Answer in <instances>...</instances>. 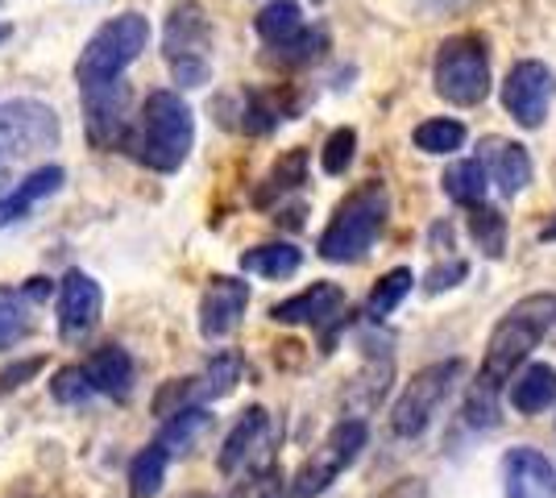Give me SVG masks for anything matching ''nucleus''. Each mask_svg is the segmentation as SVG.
<instances>
[{"instance_id": "7", "label": "nucleus", "mask_w": 556, "mask_h": 498, "mask_svg": "<svg viewBox=\"0 0 556 498\" xmlns=\"http://www.w3.org/2000/svg\"><path fill=\"white\" fill-rule=\"evenodd\" d=\"M366 440H370L366 420H341V424L332 427L325 440L312 449V457L295 470V477H291V498L325 495L328 486H332V482H337V477L345 474L349 465L362 457Z\"/></svg>"}, {"instance_id": "36", "label": "nucleus", "mask_w": 556, "mask_h": 498, "mask_svg": "<svg viewBox=\"0 0 556 498\" xmlns=\"http://www.w3.org/2000/svg\"><path fill=\"white\" fill-rule=\"evenodd\" d=\"M465 279V261H444V266H437L432 274H428V291H444V286H457Z\"/></svg>"}, {"instance_id": "35", "label": "nucleus", "mask_w": 556, "mask_h": 498, "mask_svg": "<svg viewBox=\"0 0 556 498\" xmlns=\"http://www.w3.org/2000/svg\"><path fill=\"white\" fill-rule=\"evenodd\" d=\"M42 370V357H25V361H13L9 370H0V391H17L25 382Z\"/></svg>"}, {"instance_id": "10", "label": "nucleus", "mask_w": 556, "mask_h": 498, "mask_svg": "<svg viewBox=\"0 0 556 498\" xmlns=\"http://www.w3.org/2000/svg\"><path fill=\"white\" fill-rule=\"evenodd\" d=\"M556 95V75L548 63H540V59H523V63H515L503 79V104H507V113L523 129H540L544 117H548V104H553Z\"/></svg>"}, {"instance_id": "14", "label": "nucleus", "mask_w": 556, "mask_h": 498, "mask_svg": "<svg viewBox=\"0 0 556 498\" xmlns=\"http://www.w3.org/2000/svg\"><path fill=\"white\" fill-rule=\"evenodd\" d=\"M503 490L507 498H556L553 461L535 449H510L503 457Z\"/></svg>"}, {"instance_id": "3", "label": "nucleus", "mask_w": 556, "mask_h": 498, "mask_svg": "<svg viewBox=\"0 0 556 498\" xmlns=\"http://www.w3.org/2000/svg\"><path fill=\"white\" fill-rule=\"evenodd\" d=\"M391 216V191L382 179H370L357 191H349L337 204V213L320 233V258L325 261H362L374 250L378 233Z\"/></svg>"}, {"instance_id": "31", "label": "nucleus", "mask_w": 556, "mask_h": 498, "mask_svg": "<svg viewBox=\"0 0 556 498\" xmlns=\"http://www.w3.org/2000/svg\"><path fill=\"white\" fill-rule=\"evenodd\" d=\"M325 47H328L325 29H303L300 38H291L287 47L270 50V54H266V63H275V67H300V63H312Z\"/></svg>"}, {"instance_id": "34", "label": "nucleus", "mask_w": 556, "mask_h": 498, "mask_svg": "<svg viewBox=\"0 0 556 498\" xmlns=\"http://www.w3.org/2000/svg\"><path fill=\"white\" fill-rule=\"evenodd\" d=\"M287 495H291V486H282V474L278 470H262V474L250 477L232 498H287Z\"/></svg>"}, {"instance_id": "20", "label": "nucleus", "mask_w": 556, "mask_h": 498, "mask_svg": "<svg viewBox=\"0 0 556 498\" xmlns=\"http://www.w3.org/2000/svg\"><path fill=\"white\" fill-rule=\"evenodd\" d=\"M556 399V370L548 361H532L515 386H510V407L519 411V416H540L544 407H553Z\"/></svg>"}, {"instance_id": "41", "label": "nucleus", "mask_w": 556, "mask_h": 498, "mask_svg": "<svg viewBox=\"0 0 556 498\" xmlns=\"http://www.w3.org/2000/svg\"><path fill=\"white\" fill-rule=\"evenodd\" d=\"M187 498H208V495H187Z\"/></svg>"}, {"instance_id": "32", "label": "nucleus", "mask_w": 556, "mask_h": 498, "mask_svg": "<svg viewBox=\"0 0 556 498\" xmlns=\"http://www.w3.org/2000/svg\"><path fill=\"white\" fill-rule=\"evenodd\" d=\"M357 158V133L353 129H332L328 133L325 150H320V166H325V175H345L349 166Z\"/></svg>"}, {"instance_id": "23", "label": "nucleus", "mask_w": 556, "mask_h": 498, "mask_svg": "<svg viewBox=\"0 0 556 498\" xmlns=\"http://www.w3.org/2000/svg\"><path fill=\"white\" fill-rule=\"evenodd\" d=\"M254 29H257V38L275 50V47H287L291 38H300L307 25H303V13L295 0H270V4L257 13Z\"/></svg>"}, {"instance_id": "29", "label": "nucleus", "mask_w": 556, "mask_h": 498, "mask_svg": "<svg viewBox=\"0 0 556 498\" xmlns=\"http://www.w3.org/2000/svg\"><path fill=\"white\" fill-rule=\"evenodd\" d=\"M412 142H416L424 154H453V150H462V142H465V125L448 117H432V120H424V125H416Z\"/></svg>"}, {"instance_id": "40", "label": "nucleus", "mask_w": 556, "mask_h": 498, "mask_svg": "<svg viewBox=\"0 0 556 498\" xmlns=\"http://www.w3.org/2000/svg\"><path fill=\"white\" fill-rule=\"evenodd\" d=\"M553 238H556V220L548 225V229H544V241H553Z\"/></svg>"}, {"instance_id": "22", "label": "nucleus", "mask_w": 556, "mask_h": 498, "mask_svg": "<svg viewBox=\"0 0 556 498\" xmlns=\"http://www.w3.org/2000/svg\"><path fill=\"white\" fill-rule=\"evenodd\" d=\"M208 424H212V416L204 411V407H184L179 416L166 420L154 445H159L166 457H187V452L195 449V440L208 432Z\"/></svg>"}, {"instance_id": "25", "label": "nucleus", "mask_w": 556, "mask_h": 498, "mask_svg": "<svg viewBox=\"0 0 556 498\" xmlns=\"http://www.w3.org/2000/svg\"><path fill=\"white\" fill-rule=\"evenodd\" d=\"M300 183H307V154L303 150H291V154H282L275 166H270V175L262 179V188H257L254 204H275V195L282 200L287 191H295Z\"/></svg>"}, {"instance_id": "30", "label": "nucleus", "mask_w": 556, "mask_h": 498, "mask_svg": "<svg viewBox=\"0 0 556 498\" xmlns=\"http://www.w3.org/2000/svg\"><path fill=\"white\" fill-rule=\"evenodd\" d=\"M469 238L478 241L482 254L503 258V250H507V216L498 213V208H473V216H469Z\"/></svg>"}, {"instance_id": "8", "label": "nucleus", "mask_w": 556, "mask_h": 498, "mask_svg": "<svg viewBox=\"0 0 556 498\" xmlns=\"http://www.w3.org/2000/svg\"><path fill=\"white\" fill-rule=\"evenodd\" d=\"M462 357L453 361H437V366H424L416 379L403 386V395L391 407V432L394 436H419L424 427L432 424V416L444 407V399L453 395V386L462 379Z\"/></svg>"}, {"instance_id": "21", "label": "nucleus", "mask_w": 556, "mask_h": 498, "mask_svg": "<svg viewBox=\"0 0 556 498\" xmlns=\"http://www.w3.org/2000/svg\"><path fill=\"white\" fill-rule=\"evenodd\" d=\"M303 266V254L291 245V241H275V245H257V250H245L241 254V270L245 274H257V279H291Z\"/></svg>"}, {"instance_id": "28", "label": "nucleus", "mask_w": 556, "mask_h": 498, "mask_svg": "<svg viewBox=\"0 0 556 498\" xmlns=\"http://www.w3.org/2000/svg\"><path fill=\"white\" fill-rule=\"evenodd\" d=\"M29 329H34V320H29V299H25L22 291L0 286V349L22 345L25 336H29Z\"/></svg>"}, {"instance_id": "1", "label": "nucleus", "mask_w": 556, "mask_h": 498, "mask_svg": "<svg viewBox=\"0 0 556 498\" xmlns=\"http://www.w3.org/2000/svg\"><path fill=\"white\" fill-rule=\"evenodd\" d=\"M195 145V113L179 92L159 88L141 100L134 129L125 138L129 158L141 163L146 170H159V175H175L187 163Z\"/></svg>"}, {"instance_id": "5", "label": "nucleus", "mask_w": 556, "mask_h": 498, "mask_svg": "<svg viewBox=\"0 0 556 498\" xmlns=\"http://www.w3.org/2000/svg\"><path fill=\"white\" fill-rule=\"evenodd\" d=\"M166 67L179 88H204L212 75V22L200 0L175 4L163 38Z\"/></svg>"}, {"instance_id": "19", "label": "nucleus", "mask_w": 556, "mask_h": 498, "mask_svg": "<svg viewBox=\"0 0 556 498\" xmlns=\"http://www.w3.org/2000/svg\"><path fill=\"white\" fill-rule=\"evenodd\" d=\"M88 370V382H92L96 395H109V399H129L134 395V382H138V366L134 357L125 354L121 345H109L84 366Z\"/></svg>"}, {"instance_id": "16", "label": "nucleus", "mask_w": 556, "mask_h": 498, "mask_svg": "<svg viewBox=\"0 0 556 498\" xmlns=\"http://www.w3.org/2000/svg\"><path fill=\"white\" fill-rule=\"evenodd\" d=\"M478 163L486 166L490 183L503 191V195H519V191L532 183V158L528 150L510 138H482L478 145Z\"/></svg>"}, {"instance_id": "12", "label": "nucleus", "mask_w": 556, "mask_h": 498, "mask_svg": "<svg viewBox=\"0 0 556 498\" xmlns=\"http://www.w3.org/2000/svg\"><path fill=\"white\" fill-rule=\"evenodd\" d=\"M84 108H88V138H92L96 150H113V145L125 150V138H129V129H134V117H129V88H125V84H113V88L84 92Z\"/></svg>"}, {"instance_id": "15", "label": "nucleus", "mask_w": 556, "mask_h": 498, "mask_svg": "<svg viewBox=\"0 0 556 498\" xmlns=\"http://www.w3.org/2000/svg\"><path fill=\"white\" fill-rule=\"evenodd\" d=\"M345 308V291L337 283H312L307 291L300 295H291V299H282L270 308V320L278 324H332L337 316Z\"/></svg>"}, {"instance_id": "13", "label": "nucleus", "mask_w": 556, "mask_h": 498, "mask_svg": "<svg viewBox=\"0 0 556 498\" xmlns=\"http://www.w3.org/2000/svg\"><path fill=\"white\" fill-rule=\"evenodd\" d=\"M245 308H250V286L241 279H229V274H216L204 286V295H200V332H204V341L229 336L241 324Z\"/></svg>"}, {"instance_id": "26", "label": "nucleus", "mask_w": 556, "mask_h": 498, "mask_svg": "<svg viewBox=\"0 0 556 498\" xmlns=\"http://www.w3.org/2000/svg\"><path fill=\"white\" fill-rule=\"evenodd\" d=\"M166 465H170V457L159 445L141 449L129 465V498H159L166 482Z\"/></svg>"}, {"instance_id": "37", "label": "nucleus", "mask_w": 556, "mask_h": 498, "mask_svg": "<svg viewBox=\"0 0 556 498\" xmlns=\"http://www.w3.org/2000/svg\"><path fill=\"white\" fill-rule=\"evenodd\" d=\"M378 498H428V486L419 477H399L391 490H382Z\"/></svg>"}, {"instance_id": "11", "label": "nucleus", "mask_w": 556, "mask_h": 498, "mask_svg": "<svg viewBox=\"0 0 556 498\" xmlns=\"http://www.w3.org/2000/svg\"><path fill=\"white\" fill-rule=\"evenodd\" d=\"M100 316H104V291H100V283H96L92 274H84V270H71L67 279L59 283V336L67 345H75V341H84L100 324Z\"/></svg>"}, {"instance_id": "27", "label": "nucleus", "mask_w": 556, "mask_h": 498, "mask_svg": "<svg viewBox=\"0 0 556 498\" xmlns=\"http://www.w3.org/2000/svg\"><path fill=\"white\" fill-rule=\"evenodd\" d=\"M412 283H416V274H412L407 266H394V270H387V274L374 283L370 299H366V316H370V320H387V316H391V311L407 299Z\"/></svg>"}, {"instance_id": "9", "label": "nucleus", "mask_w": 556, "mask_h": 498, "mask_svg": "<svg viewBox=\"0 0 556 498\" xmlns=\"http://www.w3.org/2000/svg\"><path fill=\"white\" fill-rule=\"evenodd\" d=\"M63 138L59 113L42 100H9L0 104V166L54 150Z\"/></svg>"}, {"instance_id": "18", "label": "nucleus", "mask_w": 556, "mask_h": 498, "mask_svg": "<svg viewBox=\"0 0 556 498\" xmlns=\"http://www.w3.org/2000/svg\"><path fill=\"white\" fill-rule=\"evenodd\" d=\"M63 183H67V170H63V166H38V170H29L22 183L0 200V229H9V225L25 220V213H29L38 200L54 195Z\"/></svg>"}, {"instance_id": "2", "label": "nucleus", "mask_w": 556, "mask_h": 498, "mask_svg": "<svg viewBox=\"0 0 556 498\" xmlns=\"http://www.w3.org/2000/svg\"><path fill=\"white\" fill-rule=\"evenodd\" d=\"M556 324V295L535 291L528 299H519L515 308L494 324L486 341V357H482V374H478V395L494 399V391L519 374V366L540 349V341L553 332Z\"/></svg>"}, {"instance_id": "17", "label": "nucleus", "mask_w": 556, "mask_h": 498, "mask_svg": "<svg viewBox=\"0 0 556 498\" xmlns=\"http://www.w3.org/2000/svg\"><path fill=\"white\" fill-rule=\"evenodd\" d=\"M266 432H270V416L262 411V407H250L232 432L225 436V445H220V474H241L245 465H254V457L262 452L266 445Z\"/></svg>"}, {"instance_id": "33", "label": "nucleus", "mask_w": 556, "mask_h": 498, "mask_svg": "<svg viewBox=\"0 0 556 498\" xmlns=\"http://www.w3.org/2000/svg\"><path fill=\"white\" fill-rule=\"evenodd\" d=\"M50 395L59 399V404H88L96 391H92V382H88V370L84 366H63L59 374H54V382H50Z\"/></svg>"}, {"instance_id": "6", "label": "nucleus", "mask_w": 556, "mask_h": 498, "mask_svg": "<svg viewBox=\"0 0 556 498\" xmlns=\"http://www.w3.org/2000/svg\"><path fill=\"white\" fill-rule=\"evenodd\" d=\"M432 79H437L441 100H448V104H457V108H473V104H482L486 92H490L486 42H482L478 34H457V38H448V42L437 50Z\"/></svg>"}, {"instance_id": "4", "label": "nucleus", "mask_w": 556, "mask_h": 498, "mask_svg": "<svg viewBox=\"0 0 556 498\" xmlns=\"http://www.w3.org/2000/svg\"><path fill=\"white\" fill-rule=\"evenodd\" d=\"M146 47H150V22L141 13H121V17L100 25L88 38V47L79 50L75 84L84 92L113 88V84H121V75L146 54Z\"/></svg>"}, {"instance_id": "39", "label": "nucleus", "mask_w": 556, "mask_h": 498, "mask_svg": "<svg viewBox=\"0 0 556 498\" xmlns=\"http://www.w3.org/2000/svg\"><path fill=\"white\" fill-rule=\"evenodd\" d=\"M13 38V25H0V42H9Z\"/></svg>"}, {"instance_id": "38", "label": "nucleus", "mask_w": 556, "mask_h": 498, "mask_svg": "<svg viewBox=\"0 0 556 498\" xmlns=\"http://www.w3.org/2000/svg\"><path fill=\"white\" fill-rule=\"evenodd\" d=\"M22 295L29 299V304H42V299L54 295V283H50V279H29V283L22 286Z\"/></svg>"}, {"instance_id": "24", "label": "nucleus", "mask_w": 556, "mask_h": 498, "mask_svg": "<svg viewBox=\"0 0 556 498\" xmlns=\"http://www.w3.org/2000/svg\"><path fill=\"white\" fill-rule=\"evenodd\" d=\"M486 191H490V175L478 158H462V163H453L448 170H444V195H448L453 204L482 208Z\"/></svg>"}]
</instances>
